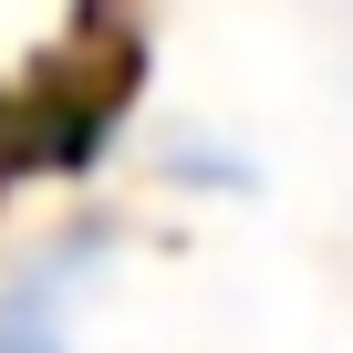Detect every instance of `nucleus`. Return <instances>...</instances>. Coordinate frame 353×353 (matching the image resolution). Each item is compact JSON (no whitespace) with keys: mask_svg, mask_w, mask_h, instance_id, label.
<instances>
[{"mask_svg":"<svg viewBox=\"0 0 353 353\" xmlns=\"http://www.w3.org/2000/svg\"><path fill=\"white\" fill-rule=\"evenodd\" d=\"M104 260V229L63 239L52 260L0 281V353H73V301H83V270Z\"/></svg>","mask_w":353,"mask_h":353,"instance_id":"nucleus-1","label":"nucleus"},{"mask_svg":"<svg viewBox=\"0 0 353 353\" xmlns=\"http://www.w3.org/2000/svg\"><path fill=\"white\" fill-rule=\"evenodd\" d=\"M166 176H176V188H229V198L260 188V166L239 145H208V135H166Z\"/></svg>","mask_w":353,"mask_h":353,"instance_id":"nucleus-2","label":"nucleus"}]
</instances>
